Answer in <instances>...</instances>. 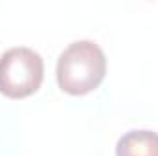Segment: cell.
<instances>
[{
	"label": "cell",
	"mask_w": 158,
	"mask_h": 156,
	"mask_svg": "<svg viewBox=\"0 0 158 156\" xmlns=\"http://www.w3.org/2000/svg\"><path fill=\"white\" fill-rule=\"evenodd\" d=\"M107 74V57L94 40L68 44L57 59V84L70 96L96 90Z\"/></svg>",
	"instance_id": "cell-1"
},
{
	"label": "cell",
	"mask_w": 158,
	"mask_h": 156,
	"mask_svg": "<svg viewBox=\"0 0 158 156\" xmlns=\"http://www.w3.org/2000/svg\"><path fill=\"white\" fill-rule=\"evenodd\" d=\"M44 79V61L26 46L9 48L0 55V94L22 99L35 94Z\"/></svg>",
	"instance_id": "cell-2"
},
{
	"label": "cell",
	"mask_w": 158,
	"mask_h": 156,
	"mask_svg": "<svg viewBox=\"0 0 158 156\" xmlns=\"http://www.w3.org/2000/svg\"><path fill=\"white\" fill-rule=\"evenodd\" d=\"M116 156H158V132L129 130L116 143Z\"/></svg>",
	"instance_id": "cell-3"
}]
</instances>
